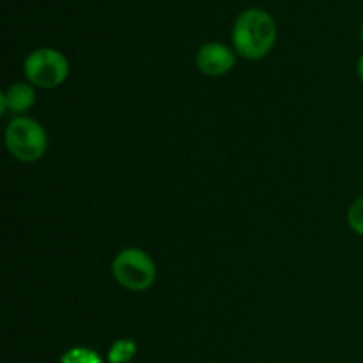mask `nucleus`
Instances as JSON below:
<instances>
[{
	"mask_svg": "<svg viewBox=\"0 0 363 363\" xmlns=\"http://www.w3.org/2000/svg\"><path fill=\"white\" fill-rule=\"evenodd\" d=\"M277 43V25L272 14L250 7L236 18L233 27L234 52L247 60H261Z\"/></svg>",
	"mask_w": 363,
	"mask_h": 363,
	"instance_id": "nucleus-1",
	"label": "nucleus"
},
{
	"mask_svg": "<svg viewBox=\"0 0 363 363\" xmlns=\"http://www.w3.org/2000/svg\"><path fill=\"white\" fill-rule=\"evenodd\" d=\"M6 145L11 155L23 163H34L45 156L48 137L41 124L27 116H18L6 128Z\"/></svg>",
	"mask_w": 363,
	"mask_h": 363,
	"instance_id": "nucleus-2",
	"label": "nucleus"
},
{
	"mask_svg": "<svg viewBox=\"0 0 363 363\" xmlns=\"http://www.w3.org/2000/svg\"><path fill=\"white\" fill-rule=\"evenodd\" d=\"M112 275L121 287L133 293L151 289L156 282V264L140 248H123L112 261Z\"/></svg>",
	"mask_w": 363,
	"mask_h": 363,
	"instance_id": "nucleus-3",
	"label": "nucleus"
},
{
	"mask_svg": "<svg viewBox=\"0 0 363 363\" xmlns=\"http://www.w3.org/2000/svg\"><path fill=\"white\" fill-rule=\"evenodd\" d=\"M23 73L34 87L55 89L69 77V62L59 50L38 48L25 59Z\"/></svg>",
	"mask_w": 363,
	"mask_h": 363,
	"instance_id": "nucleus-4",
	"label": "nucleus"
},
{
	"mask_svg": "<svg viewBox=\"0 0 363 363\" xmlns=\"http://www.w3.org/2000/svg\"><path fill=\"white\" fill-rule=\"evenodd\" d=\"M236 55L238 53L230 46L218 41H211L199 48L195 64H197L199 71L208 74V77H223L234 69Z\"/></svg>",
	"mask_w": 363,
	"mask_h": 363,
	"instance_id": "nucleus-5",
	"label": "nucleus"
},
{
	"mask_svg": "<svg viewBox=\"0 0 363 363\" xmlns=\"http://www.w3.org/2000/svg\"><path fill=\"white\" fill-rule=\"evenodd\" d=\"M35 103L34 85L25 84V82H16L11 84L6 91L0 94V110L6 113V110L13 113H23L30 110Z\"/></svg>",
	"mask_w": 363,
	"mask_h": 363,
	"instance_id": "nucleus-6",
	"label": "nucleus"
},
{
	"mask_svg": "<svg viewBox=\"0 0 363 363\" xmlns=\"http://www.w3.org/2000/svg\"><path fill=\"white\" fill-rule=\"evenodd\" d=\"M137 354V344L131 339H119L110 346L106 360L108 363H130Z\"/></svg>",
	"mask_w": 363,
	"mask_h": 363,
	"instance_id": "nucleus-7",
	"label": "nucleus"
},
{
	"mask_svg": "<svg viewBox=\"0 0 363 363\" xmlns=\"http://www.w3.org/2000/svg\"><path fill=\"white\" fill-rule=\"evenodd\" d=\"M60 363H103V360L94 350H91V347L77 346L67 350L66 353L60 357Z\"/></svg>",
	"mask_w": 363,
	"mask_h": 363,
	"instance_id": "nucleus-8",
	"label": "nucleus"
},
{
	"mask_svg": "<svg viewBox=\"0 0 363 363\" xmlns=\"http://www.w3.org/2000/svg\"><path fill=\"white\" fill-rule=\"evenodd\" d=\"M347 223L351 229L363 238V197H358L347 211Z\"/></svg>",
	"mask_w": 363,
	"mask_h": 363,
	"instance_id": "nucleus-9",
	"label": "nucleus"
},
{
	"mask_svg": "<svg viewBox=\"0 0 363 363\" xmlns=\"http://www.w3.org/2000/svg\"><path fill=\"white\" fill-rule=\"evenodd\" d=\"M357 73H358V78L363 82V53L360 57H358V62H357Z\"/></svg>",
	"mask_w": 363,
	"mask_h": 363,
	"instance_id": "nucleus-10",
	"label": "nucleus"
},
{
	"mask_svg": "<svg viewBox=\"0 0 363 363\" xmlns=\"http://www.w3.org/2000/svg\"><path fill=\"white\" fill-rule=\"evenodd\" d=\"M360 38H362V41H363V21H362V28H360Z\"/></svg>",
	"mask_w": 363,
	"mask_h": 363,
	"instance_id": "nucleus-11",
	"label": "nucleus"
},
{
	"mask_svg": "<svg viewBox=\"0 0 363 363\" xmlns=\"http://www.w3.org/2000/svg\"><path fill=\"white\" fill-rule=\"evenodd\" d=\"M362 181H363V176H362Z\"/></svg>",
	"mask_w": 363,
	"mask_h": 363,
	"instance_id": "nucleus-12",
	"label": "nucleus"
}]
</instances>
